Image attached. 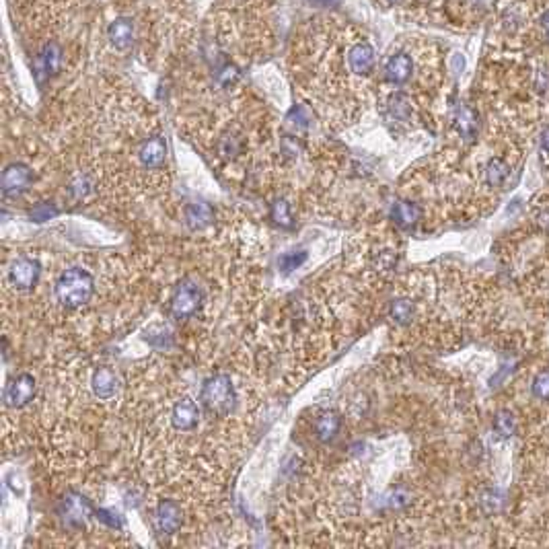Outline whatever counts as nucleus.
<instances>
[{
    "label": "nucleus",
    "instance_id": "16",
    "mask_svg": "<svg viewBox=\"0 0 549 549\" xmlns=\"http://www.w3.org/2000/svg\"><path fill=\"white\" fill-rule=\"evenodd\" d=\"M420 216H422V210L416 202H409V200H397L391 208V218L395 220L397 227L402 229H411L420 222Z\"/></svg>",
    "mask_w": 549,
    "mask_h": 549
},
{
    "label": "nucleus",
    "instance_id": "21",
    "mask_svg": "<svg viewBox=\"0 0 549 549\" xmlns=\"http://www.w3.org/2000/svg\"><path fill=\"white\" fill-rule=\"evenodd\" d=\"M91 191H93V179L87 173H78L76 177H72L68 186V195L72 200H85Z\"/></svg>",
    "mask_w": 549,
    "mask_h": 549
},
{
    "label": "nucleus",
    "instance_id": "27",
    "mask_svg": "<svg viewBox=\"0 0 549 549\" xmlns=\"http://www.w3.org/2000/svg\"><path fill=\"white\" fill-rule=\"evenodd\" d=\"M305 262H307V251H288L280 258V270L284 274H290L292 270L301 267Z\"/></svg>",
    "mask_w": 549,
    "mask_h": 549
},
{
    "label": "nucleus",
    "instance_id": "31",
    "mask_svg": "<svg viewBox=\"0 0 549 549\" xmlns=\"http://www.w3.org/2000/svg\"><path fill=\"white\" fill-rule=\"evenodd\" d=\"M237 76H239V72L235 66H231V64H227L222 71L218 72V80H220V85H231V83H235L237 80Z\"/></svg>",
    "mask_w": 549,
    "mask_h": 549
},
{
    "label": "nucleus",
    "instance_id": "12",
    "mask_svg": "<svg viewBox=\"0 0 549 549\" xmlns=\"http://www.w3.org/2000/svg\"><path fill=\"white\" fill-rule=\"evenodd\" d=\"M171 422L177 430H193L200 422V409L195 406V402L190 397H183L181 402H177L173 411H171Z\"/></svg>",
    "mask_w": 549,
    "mask_h": 549
},
{
    "label": "nucleus",
    "instance_id": "33",
    "mask_svg": "<svg viewBox=\"0 0 549 549\" xmlns=\"http://www.w3.org/2000/svg\"><path fill=\"white\" fill-rule=\"evenodd\" d=\"M288 121H290L292 126H296V128H305V126H307V116H305L303 107H296V109H292V111H290V116H288Z\"/></svg>",
    "mask_w": 549,
    "mask_h": 549
},
{
    "label": "nucleus",
    "instance_id": "17",
    "mask_svg": "<svg viewBox=\"0 0 549 549\" xmlns=\"http://www.w3.org/2000/svg\"><path fill=\"white\" fill-rule=\"evenodd\" d=\"M348 64H350V71L354 74L364 76L375 66V52L368 44H356L348 54Z\"/></svg>",
    "mask_w": 549,
    "mask_h": 549
},
{
    "label": "nucleus",
    "instance_id": "26",
    "mask_svg": "<svg viewBox=\"0 0 549 549\" xmlns=\"http://www.w3.org/2000/svg\"><path fill=\"white\" fill-rule=\"evenodd\" d=\"M389 114L395 120H407L411 114V105L407 101L406 95H393L389 99Z\"/></svg>",
    "mask_w": 549,
    "mask_h": 549
},
{
    "label": "nucleus",
    "instance_id": "39",
    "mask_svg": "<svg viewBox=\"0 0 549 549\" xmlns=\"http://www.w3.org/2000/svg\"><path fill=\"white\" fill-rule=\"evenodd\" d=\"M391 2H402V0H391Z\"/></svg>",
    "mask_w": 549,
    "mask_h": 549
},
{
    "label": "nucleus",
    "instance_id": "6",
    "mask_svg": "<svg viewBox=\"0 0 549 549\" xmlns=\"http://www.w3.org/2000/svg\"><path fill=\"white\" fill-rule=\"evenodd\" d=\"M40 274H42V267H40V262L37 260H31V258H19L15 262L11 263L8 272H6V278H8V284L17 290H31V288L37 284L40 280Z\"/></svg>",
    "mask_w": 549,
    "mask_h": 549
},
{
    "label": "nucleus",
    "instance_id": "4",
    "mask_svg": "<svg viewBox=\"0 0 549 549\" xmlns=\"http://www.w3.org/2000/svg\"><path fill=\"white\" fill-rule=\"evenodd\" d=\"M91 512H93L91 502L87 500L83 494H78V492L66 494L62 498V502H60V508H58V514H60L62 523L66 526H71V529H80V526L85 525L87 517H91Z\"/></svg>",
    "mask_w": 549,
    "mask_h": 549
},
{
    "label": "nucleus",
    "instance_id": "30",
    "mask_svg": "<svg viewBox=\"0 0 549 549\" xmlns=\"http://www.w3.org/2000/svg\"><path fill=\"white\" fill-rule=\"evenodd\" d=\"M97 519H99L101 523L109 525L111 529H118V526H121L120 514H116V512H111V510H97Z\"/></svg>",
    "mask_w": 549,
    "mask_h": 549
},
{
    "label": "nucleus",
    "instance_id": "7",
    "mask_svg": "<svg viewBox=\"0 0 549 549\" xmlns=\"http://www.w3.org/2000/svg\"><path fill=\"white\" fill-rule=\"evenodd\" d=\"M33 183V171L25 163H13L2 171V179H0V188L6 198H17L29 190V186Z\"/></svg>",
    "mask_w": 549,
    "mask_h": 549
},
{
    "label": "nucleus",
    "instance_id": "10",
    "mask_svg": "<svg viewBox=\"0 0 549 549\" xmlns=\"http://www.w3.org/2000/svg\"><path fill=\"white\" fill-rule=\"evenodd\" d=\"M414 72V62L407 56L406 52H397L389 58V62L385 64V78L391 85H404L409 80Z\"/></svg>",
    "mask_w": 549,
    "mask_h": 549
},
{
    "label": "nucleus",
    "instance_id": "28",
    "mask_svg": "<svg viewBox=\"0 0 549 549\" xmlns=\"http://www.w3.org/2000/svg\"><path fill=\"white\" fill-rule=\"evenodd\" d=\"M29 216H31V220H35V222H46L49 218L58 216V208H56L52 202H40L37 206H33V210L29 212Z\"/></svg>",
    "mask_w": 549,
    "mask_h": 549
},
{
    "label": "nucleus",
    "instance_id": "11",
    "mask_svg": "<svg viewBox=\"0 0 549 549\" xmlns=\"http://www.w3.org/2000/svg\"><path fill=\"white\" fill-rule=\"evenodd\" d=\"M167 157V144L161 136L146 138L138 148V159L146 169H157L165 163Z\"/></svg>",
    "mask_w": 549,
    "mask_h": 549
},
{
    "label": "nucleus",
    "instance_id": "1",
    "mask_svg": "<svg viewBox=\"0 0 549 549\" xmlns=\"http://www.w3.org/2000/svg\"><path fill=\"white\" fill-rule=\"evenodd\" d=\"M93 292H95V280L83 267H71L62 272L60 278L56 280V296L68 309H78L87 305Z\"/></svg>",
    "mask_w": 549,
    "mask_h": 549
},
{
    "label": "nucleus",
    "instance_id": "22",
    "mask_svg": "<svg viewBox=\"0 0 549 549\" xmlns=\"http://www.w3.org/2000/svg\"><path fill=\"white\" fill-rule=\"evenodd\" d=\"M270 216L282 229H290L292 227V212H290V206H288L286 200H274L272 206H270Z\"/></svg>",
    "mask_w": 549,
    "mask_h": 549
},
{
    "label": "nucleus",
    "instance_id": "15",
    "mask_svg": "<svg viewBox=\"0 0 549 549\" xmlns=\"http://www.w3.org/2000/svg\"><path fill=\"white\" fill-rule=\"evenodd\" d=\"M109 42L111 46L120 52L130 49V46L134 44V23L128 17L116 19L114 23L109 25Z\"/></svg>",
    "mask_w": 549,
    "mask_h": 549
},
{
    "label": "nucleus",
    "instance_id": "18",
    "mask_svg": "<svg viewBox=\"0 0 549 549\" xmlns=\"http://www.w3.org/2000/svg\"><path fill=\"white\" fill-rule=\"evenodd\" d=\"M342 428V418L337 411H323L315 422V436L321 442H332Z\"/></svg>",
    "mask_w": 549,
    "mask_h": 549
},
{
    "label": "nucleus",
    "instance_id": "32",
    "mask_svg": "<svg viewBox=\"0 0 549 549\" xmlns=\"http://www.w3.org/2000/svg\"><path fill=\"white\" fill-rule=\"evenodd\" d=\"M483 506H488V504H492V512H496L498 508H500L502 504V496L496 492V490H490V492H485L483 494V500H481Z\"/></svg>",
    "mask_w": 549,
    "mask_h": 549
},
{
    "label": "nucleus",
    "instance_id": "13",
    "mask_svg": "<svg viewBox=\"0 0 549 549\" xmlns=\"http://www.w3.org/2000/svg\"><path fill=\"white\" fill-rule=\"evenodd\" d=\"M215 222V210L204 200H193L186 208V224L191 231H202Z\"/></svg>",
    "mask_w": 549,
    "mask_h": 549
},
{
    "label": "nucleus",
    "instance_id": "38",
    "mask_svg": "<svg viewBox=\"0 0 549 549\" xmlns=\"http://www.w3.org/2000/svg\"><path fill=\"white\" fill-rule=\"evenodd\" d=\"M471 2H476V4H479V6H481V4H488L490 0H471Z\"/></svg>",
    "mask_w": 549,
    "mask_h": 549
},
{
    "label": "nucleus",
    "instance_id": "29",
    "mask_svg": "<svg viewBox=\"0 0 549 549\" xmlns=\"http://www.w3.org/2000/svg\"><path fill=\"white\" fill-rule=\"evenodd\" d=\"M533 393L539 399H549V370H543L533 381Z\"/></svg>",
    "mask_w": 549,
    "mask_h": 549
},
{
    "label": "nucleus",
    "instance_id": "24",
    "mask_svg": "<svg viewBox=\"0 0 549 549\" xmlns=\"http://www.w3.org/2000/svg\"><path fill=\"white\" fill-rule=\"evenodd\" d=\"M391 319L395 321V323H399V325H406L411 321V317H414V305H411V301H407V298H397V301H393L391 303Z\"/></svg>",
    "mask_w": 549,
    "mask_h": 549
},
{
    "label": "nucleus",
    "instance_id": "34",
    "mask_svg": "<svg viewBox=\"0 0 549 549\" xmlns=\"http://www.w3.org/2000/svg\"><path fill=\"white\" fill-rule=\"evenodd\" d=\"M282 150H284V155H288V157H296V155H298V143H296V138L284 136V138H282Z\"/></svg>",
    "mask_w": 549,
    "mask_h": 549
},
{
    "label": "nucleus",
    "instance_id": "8",
    "mask_svg": "<svg viewBox=\"0 0 549 549\" xmlns=\"http://www.w3.org/2000/svg\"><path fill=\"white\" fill-rule=\"evenodd\" d=\"M152 525L161 535H173L181 526V508L175 500H163L152 514Z\"/></svg>",
    "mask_w": 549,
    "mask_h": 549
},
{
    "label": "nucleus",
    "instance_id": "37",
    "mask_svg": "<svg viewBox=\"0 0 549 549\" xmlns=\"http://www.w3.org/2000/svg\"><path fill=\"white\" fill-rule=\"evenodd\" d=\"M541 224H543V227H545V229L549 231V210L545 212V215L541 216Z\"/></svg>",
    "mask_w": 549,
    "mask_h": 549
},
{
    "label": "nucleus",
    "instance_id": "23",
    "mask_svg": "<svg viewBox=\"0 0 549 549\" xmlns=\"http://www.w3.org/2000/svg\"><path fill=\"white\" fill-rule=\"evenodd\" d=\"M494 430L500 434L502 438H510V436L514 434V430H517V418H514V414L508 411V409L498 411L496 418H494Z\"/></svg>",
    "mask_w": 549,
    "mask_h": 549
},
{
    "label": "nucleus",
    "instance_id": "2",
    "mask_svg": "<svg viewBox=\"0 0 549 549\" xmlns=\"http://www.w3.org/2000/svg\"><path fill=\"white\" fill-rule=\"evenodd\" d=\"M200 402H202V406L206 407V411H210L215 416L231 414L237 406V393H235L231 377H227V375L208 377L202 385Z\"/></svg>",
    "mask_w": 549,
    "mask_h": 549
},
{
    "label": "nucleus",
    "instance_id": "35",
    "mask_svg": "<svg viewBox=\"0 0 549 549\" xmlns=\"http://www.w3.org/2000/svg\"><path fill=\"white\" fill-rule=\"evenodd\" d=\"M541 148L549 155V128H545V130L541 132Z\"/></svg>",
    "mask_w": 549,
    "mask_h": 549
},
{
    "label": "nucleus",
    "instance_id": "5",
    "mask_svg": "<svg viewBox=\"0 0 549 549\" xmlns=\"http://www.w3.org/2000/svg\"><path fill=\"white\" fill-rule=\"evenodd\" d=\"M35 391H37V382L33 379V375H27V373L17 375L4 387V393H2L4 406L13 407V409L25 407L35 397Z\"/></svg>",
    "mask_w": 549,
    "mask_h": 549
},
{
    "label": "nucleus",
    "instance_id": "14",
    "mask_svg": "<svg viewBox=\"0 0 549 549\" xmlns=\"http://www.w3.org/2000/svg\"><path fill=\"white\" fill-rule=\"evenodd\" d=\"M91 385H93V393L99 399H109V397H114L118 393L120 379H118V375L109 366H101V368L95 370Z\"/></svg>",
    "mask_w": 549,
    "mask_h": 549
},
{
    "label": "nucleus",
    "instance_id": "20",
    "mask_svg": "<svg viewBox=\"0 0 549 549\" xmlns=\"http://www.w3.org/2000/svg\"><path fill=\"white\" fill-rule=\"evenodd\" d=\"M508 173H510V169H508V165H506L502 159H492V161L485 165V181H488V186H492V188H502L504 181L508 179Z\"/></svg>",
    "mask_w": 549,
    "mask_h": 549
},
{
    "label": "nucleus",
    "instance_id": "19",
    "mask_svg": "<svg viewBox=\"0 0 549 549\" xmlns=\"http://www.w3.org/2000/svg\"><path fill=\"white\" fill-rule=\"evenodd\" d=\"M454 128L461 132L463 138L471 140L478 132V116L471 107L467 105H459L454 111Z\"/></svg>",
    "mask_w": 549,
    "mask_h": 549
},
{
    "label": "nucleus",
    "instance_id": "9",
    "mask_svg": "<svg viewBox=\"0 0 549 549\" xmlns=\"http://www.w3.org/2000/svg\"><path fill=\"white\" fill-rule=\"evenodd\" d=\"M60 64H62V49L58 44H48L37 54L35 64H33V72H35L37 83H46L48 78H52L56 72L60 71Z\"/></svg>",
    "mask_w": 549,
    "mask_h": 549
},
{
    "label": "nucleus",
    "instance_id": "3",
    "mask_svg": "<svg viewBox=\"0 0 549 549\" xmlns=\"http://www.w3.org/2000/svg\"><path fill=\"white\" fill-rule=\"evenodd\" d=\"M202 301H204V292L200 284L193 280H181L171 292L169 310L175 319H190L202 307Z\"/></svg>",
    "mask_w": 549,
    "mask_h": 549
},
{
    "label": "nucleus",
    "instance_id": "25",
    "mask_svg": "<svg viewBox=\"0 0 549 549\" xmlns=\"http://www.w3.org/2000/svg\"><path fill=\"white\" fill-rule=\"evenodd\" d=\"M243 148V143L237 134H224L218 143V152L224 157V159H235Z\"/></svg>",
    "mask_w": 549,
    "mask_h": 549
},
{
    "label": "nucleus",
    "instance_id": "36",
    "mask_svg": "<svg viewBox=\"0 0 549 549\" xmlns=\"http://www.w3.org/2000/svg\"><path fill=\"white\" fill-rule=\"evenodd\" d=\"M541 25H543V29H545V33L549 35V11L541 17Z\"/></svg>",
    "mask_w": 549,
    "mask_h": 549
}]
</instances>
